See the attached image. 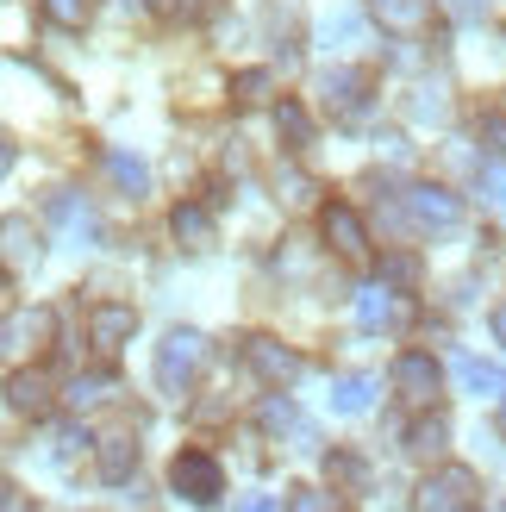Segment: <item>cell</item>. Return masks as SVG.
<instances>
[{
    "label": "cell",
    "instance_id": "cell-1",
    "mask_svg": "<svg viewBox=\"0 0 506 512\" xmlns=\"http://www.w3.org/2000/svg\"><path fill=\"white\" fill-rule=\"evenodd\" d=\"M482 506V481H475V469L463 463H444L419 481V494H413V512H475Z\"/></svg>",
    "mask_w": 506,
    "mask_h": 512
},
{
    "label": "cell",
    "instance_id": "cell-2",
    "mask_svg": "<svg viewBox=\"0 0 506 512\" xmlns=\"http://www.w3.org/2000/svg\"><path fill=\"white\" fill-rule=\"evenodd\" d=\"M200 363H207V338H200V331H169L157 344V388L163 394H188Z\"/></svg>",
    "mask_w": 506,
    "mask_h": 512
},
{
    "label": "cell",
    "instance_id": "cell-3",
    "mask_svg": "<svg viewBox=\"0 0 506 512\" xmlns=\"http://www.w3.org/2000/svg\"><path fill=\"white\" fill-rule=\"evenodd\" d=\"M169 488L194 500V506H213L225 494V469H219V456L213 450H182L175 456V469H169Z\"/></svg>",
    "mask_w": 506,
    "mask_h": 512
},
{
    "label": "cell",
    "instance_id": "cell-4",
    "mask_svg": "<svg viewBox=\"0 0 506 512\" xmlns=\"http://www.w3.org/2000/svg\"><path fill=\"white\" fill-rule=\"evenodd\" d=\"M313 88H319L325 113H332L338 125H350V119L369 113V75H363V69H344V63H338V69H325Z\"/></svg>",
    "mask_w": 506,
    "mask_h": 512
},
{
    "label": "cell",
    "instance_id": "cell-5",
    "mask_svg": "<svg viewBox=\"0 0 506 512\" xmlns=\"http://www.w3.org/2000/svg\"><path fill=\"white\" fill-rule=\"evenodd\" d=\"M244 363H250V375H257L263 388H294L300 381V356L288 344H275V338H244Z\"/></svg>",
    "mask_w": 506,
    "mask_h": 512
},
{
    "label": "cell",
    "instance_id": "cell-6",
    "mask_svg": "<svg viewBox=\"0 0 506 512\" xmlns=\"http://www.w3.org/2000/svg\"><path fill=\"white\" fill-rule=\"evenodd\" d=\"M44 213H50V225H57V232H63L75 250L100 238V219H94V207H88V200L75 194V188H57V194L44 200Z\"/></svg>",
    "mask_w": 506,
    "mask_h": 512
},
{
    "label": "cell",
    "instance_id": "cell-7",
    "mask_svg": "<svg viewBox=\"0 0 506 512\" xmlns=\"http://www.w3.org/2000/svg\"><path fill=\"white\" fill-rule=\"evenodd\" d=\"M325 225V244H332L344 263H369V225L357 219V207H344V200H332V207L319 213Z\"/></svg>",
    "mask_w": 506,
    "mask_h": 512
},
{
    "label": "cell",
    "instance_id": "cell-8",
    "mask_svg": "<svg viewBox=\"0 0 506 512\" xmlns=\"http://www.w3.org/2000/svg\"><path fill=\"white\" fill-rule=\"evenodd\" d=\"M132 331H138V313H132V306H119V300H100L94 313H88V344L100 356H119L125 344H132Z\"/></svg>",
    "mask_w": 506,
    "mask_h": 512
},
{
    "label": "cell",
    "instance_id": "cell-9",
    "mask_svg": "<svg viewBox=\"0 0 506 512\" xmlns=\"http://www.w3.org/2000/svg\"><path fill=\"white\" fill-rule=\"evenodd\" d=\"M394 394L407 400V406H432V400H438V363H432L425 350L394 356Z\"/></svg>",
    "mask_w": 506,
    "mask_h": 512
},
{
    "label": "cell",
    "instance_id": "cell-10",
    "mask_svg": "<svg viewBox=\"0 0 506 512\" xmlns=\"http://www.w3.org/2000/svg\"><path fill=\"white\" fill-rule=\"evenodd\" d=\"M407 319H413L407 294L382 288V281H375V288H363V294H357V325H363V331H394V325H407Z\"/></svg>",
    "mask_w": 506,
    "mask_h": 512
},
{
    "label": "cell",
    "instance_id": "cell-11",
    "mask_svg": "<svg viewBox=\"0 0 506 512\" xmlns=\"http://www.w3.org/2000/svg\"><path fill=\"white\" fill-rule=\"evenodd\" d=\"M263 425L275 431V438H282V431H288V438H294V450H313L319 444V431H313V419H300V406L282 394V388H275L269 400H263Z\"/></svg>",
    "mask_w": 506,
    "mask_h": 512
},
{
    "label": "cell",
    "instance_id": "cell-12",
    "mask_svg": "<svg viewBox=\"0 0 506 512\" xmlns=\"http://www.w3.org/2000/svg\"><path fill=\"white\" fill-rule=\"evenodd\" d=\"M407 213L419 225H432V232H450V225L463 219V200L444 194V188H407Z\"/></svg>",
    "mask_w": 506,
    "mask_h": 512
},
{
    "label": "cell",
    "instance_id": "cell-13",
    "mask_svg": "<svg viewBox=\"0 0 506 512\" xmlns=\"http://www.w3.org/2000/svg\"><path fill=\"white\" fill-rule=\"evenodd\" d=\"M38 256H44V244H38V225L13 213L7 225H0V263H7V269H32Z\"/></svg>",
    "mask_w": 506,
    "mask_h": 512
},
{
    "label": "cell",
    "instance_id": "cell-14",
    "mask_svg": "<svg viewBox=\"0 0 506 512\" xmlns=\"http://www.w3.org/2000/svg\"><path fill=\"white\" fill-rule=\"evenodd\" d=\"M94 456H100V481H113V488L138 475V444L125 438V431H113V438H100V444H94Z\"/></svg>",
    "mask_w": 506,
    "mask_h": 512
},
{
    "label": "cell",
    "instance_id": "cell-15",
    "mask_svg": "<svg viewBox=\"0 0 506 512\" xmlns=\"http://www.w3.org/2000/svg\"><path fill=\"white\" fill-rule=\"evenodd\" d=\"M50 338V306H38V313H19V319H0V356H13L25 344H44Z\"/></svg>",
    "mask_w": 506,
    "mask_h": 512
},
{
    "label": "cell",
    "instance_id": "cell-16",
    "mask_svg": "<svg viewBox=\"0 0 506 512\" xmlns=\"http://www.w3.org/2000/svg\"><path fill=\"white\" fill-rule=\"evenodd\" d=\"M457 381L469 394H482V400H500L506 394V369L488 363V356H457Z\"/></svg>",
    "mask_w": 506,
    "mask_h": 512
},
{
    "label": "cell",
    "instance_id": "cell-17",
    "mask_svg": "<svg viewBox=\"0 0 506 512\" xmlns=\"http://www.w3.org/2000/svg\"><path fill=\"white\" fill-rule=\"evenodd\" d=\"M7 406H13V413H44V406H50V381H44V369H19L13 381H7Z\"/></svg>",
    "mask_w": 506,
    "mask_h": 512
},
{
    "label": "cell",
    "instance_id": "cell-18",
    "mask_svg": "<svg viewBox=\"0 0 506 512\" xmlns=\"http://www.w3.org/2000/svg\"><path fill=\"white\" fill-rule=\"evenodd\" d=\"M169 232L182 238L188 250H207V244H213V213L200 207V200H182V207H175V219H169Z\"/></svg>",
    "mask_w": 506,
    "mask_h": 512
},
{
    "label": "cell",
    "instance_id": "cell-19",
    "mask_svg": "<svg viewBox=\"0 0 506 512\" xmlns=\"http://www.w3.org/2000/svg\"><path fill=\"white\" fill-rule=\"evenodd\" d=\"M369 400H375V381L369 375H338L332 381V413H344V419H357V413H369Z\"/></svg>",
    "mask_w": 506,
    "mask_h": 512
},
{
    "label": "cell",
    "instance_id": "cell-20",
    "mask_svg": "<svg viewBox=\"0 0 506 512\" xmlns=\"http://www.w3.org/2000/svg\"><path fill=\"white\" fill-rule=\"evenodd\" d=\"M369 7L388 32H419V25L432 19V0H369Z\"/></svg>",
    "mask_w": 506,
    "mask_h": 512
},
{
    "label": "cell",
    "instance_id": "cell-21",
    "mask_svg": "<svg viewBox=\"0 0 506 512\" xmlns=\"http://www.w3.org/2000/svg\"><path fill=\"white\" fill-rule=\"evenodd\" d=\"M444 444H450V425L432 413V419H419L413 431H407V456H419V463H432V456H444Z\"/></svg>",
    "mask_w": 506,
    "mask_h": 512
},
{
    "label": "cell",
    "instance_id": "cell-22",
    "mask_svg": "<svg viewBox=\"0 0 506 512\" xmlns=\"http://www.w3.org/2000/svg\"><path fill=\"white\" fill-rule=\"evenodd\" d=\"M275 132L288 138V150H307V144H313V119H307V107H300V100H282V107H275Z\"/></svg>",
    "mask_w": 506,
    "mask_h": 512
},
{
    "label": "cell",
    "instance_id": "cell-23",
    "mask_svg": "<svg viewBox=\"0 0 506 512\" xmlns=\"http://www.w3.org/2000/svg\"><path fill=\"white\" fill-rule=\"evenodd\" d=\"M107 175H113V182L132 194V200H144V194H150V169H144L138 157H125V150H113V157H107Z\"/></svg>",
    "mask_w": 506,
    "mask_h": 512
},
{
    "label": "cell",
    "instance_id": "cell-24",
    "mask_svg": "<svg viewBox=\"0 0 506 512\" xmlns=\"http://www.w3.org/2000/svg\"><path fill=\"white\" fill-rule=\"evenodd\" d=\"M100 400H113V375H75L69 381V406H75V413H88V406H100Z\"/></svg>",
    "mask_w": 506,
    "mask_h": 512
},
{
    "label": "cell",
    "instance_id": "cell-25",
    "mask_svg": "<svg viewBox=\"0 0 506 512\" xmlns=\"http://www.w3.org/2000/svg\"><path fill=\"white\" fill-rule=\"evenodd\" d=\"M50 25H63V32H82L88 25V0H38Z\"/></svg>",
    "mask_w": 506,
    "mask_h": 512
},
{
    "label": "cell",
    "instance_id": "cell-26",
    "mask_svg": "<svg viewBox=\"0 0 506 512\" xmlns=\"http://www.w3.org/2000/svg\"><path fill=\"white\" fill-rule=\"evenodd\" d=\"M444 113H450L444 88H419V94H413V119H419V125H438Z\"/></svg>",
    "mask_w": 506,
    "mask_h": 512
},
{
    "label": "cell",
    "instance_id": "cell-27",
    "mask_svg": "<svg viewBox=\"0 0 506 512\" xmlns=\"http://www.w3.org/2000/svg\"><path fill=\"white\" fill-rule=\"evenodd\" d=\"M319 38H325V44H332V38H338V44H357V38H363V19H357V13H332V19L319 25Z\"/></svg>",
    "mask_w": 506,
    "mask_h": 512
},
{
    "label": "cell",
    "instance_id": "cell-28",
    "mask_svg": "<svg viewBox=\"0 0 506 512\" xmlns=\"http://www.w3.org/2000/svg\"><path fill=\"white\" fill-rule=\"evenodd\" d=\"M482 200L506 219V163H494V169H482Z\"/></svg>",
    "mask_w": 506,
    "mask_h": 512
},
{
    "label": "cell",
    "instance_id": "cell-29",
    "mask_svg": "<svg viewBox=\"0 0 506 512\" xmlns=\"http://www.w3.org/2000/svg\"><path fill=\"white\" fill-rule=\"evenodd\" d=\"M232 94L244 100V107H257V100L269 94V75H263V69H244V75H238V82H232Z\"/></svg>",
    "mask_w": 506,
    "mask_h": 512
},
{
    "label": "cell",
    "instance_id": "cell-30",
    "mask_svg": "<svg viewBox=\"0 0 506 512\" xmlns=\"http://www.w3.org/2000/svg\"><path fill=\"white\" fill-rule=\"evenodd\" d=\"M288 512H332V500H325L319 488H294L288 494Z\"/></svg>",
    "mask_w": 506,
    "mask_h": 512
},
{
    "label": "cell",
    "instance_id": "cell-31",
    "mask_svg": "<svg viewBox=\"0 0 506 512\" xmlns=\"http://www.w3.org/2000/svg\"><path fill=\"white\" fill-rule=\"evenodd\" d=\"M482 138H488V150H494V157L506 163V119H500V113H488V119H482Z\"/></svg>",
    "mask_w": 506,
    "mask_h": 512
},
{
    "label": "cell",
    "instance_id": "cell-32",
    "mask_svg": "<svg viewBox=\"0 0 506 512\" xmlns=\"http://www.w3.org/2000/svg\"><path fill=\"white\" fill-rule=\"evenodd\" d=\"M332 481H350V488H357V481H363V463H357V456H332Z\"/></svg>",
    "mask_w": 506,
    "mask_h": 512
},
{
    "label": "cell",
    "instance_id": "cell-33",
    "mask_svg": "<svg viewBox=\"0 0 506 512\" xmlns=\"http://www.w3.org/2000/svg\"><path fill=\"white\" fill-rule=\"evenodd\" d=\"M444 7L457 13V19H482V13H488V0H444Z\"/></svg>",
    "mask_w": 506,
    "mask_h": 512
},
{
    "label": "cell",
    "instance_id": "cell-34",
    "mask_svg": "<svg viewBox=\"0 0 506 512\" xmlns=\"http://www.w3.org/2000/svg\"><path fill=\"white\" fill-rule=\"evenodd\" d=\"M494 338H500V344H506V300H500V306H494Z\"/></svg>",
    "mask_w": 506,
    "mask_h": 512
},
{
    "label": "cell",
    "instance_id": "cell-35",
    "mask_svg": "<svg viewBox=\"0 0 506 512\" xmlns=\"http://www.w3.org/2000/svg\"><path fill=\"white\" fill-rule=\"evenodd\" d=\"M238 512H275V500H263V494H257V500H244Z\"/></svg>",
    "mask_w": 506,
    "mask_h": 512
},
{
    "label": "cell",
    "instance_id": "cell-36",
    "mask_svg": "<svg viewBox=\"0 0 506 512\" xmlns=\"http://www.w3.org/2000/svg\"><path fill=\"white\" fill-rule=\"evenodd\" d=\"M7 169H13V144H7V138H0V175H7Z\"/></svg>",
    "mask_w": 506,
    "mask_h": 512
},
{
    "label": "cell",
    "instance_id": "cell-37",
    "mask_svg": "<svg viewBox=\"0 0 506 512\" xmlns=\"http://www.w3.org/2000/svg\"><path fill=\"white\" fill-rule=\"evenodd\" d=\"M144 7H150V13H169V7H175V0H144Z\"/></svg>",
    "mask_w": 506,
    "mask_h": 512
},
{
    "label": "cell",
    "instance_id": "cell-38",
    "mask_svg": "<svg viewBox=\"0 0 506 512\" xmlns=\"http://www.w3.org/2000/svg\"><path fill=\"white\" fill-rule=\"evenodd\" d=\"M188 7H194V13H207V7H213V0H188Z\"/></svg>",
    "mask_w": 506,
    "mask_h": 512
},
{
    "label": "cell",
    "instance_id": "cell-39",
    "mask_svg": "<svg viewBox=\"0 0 506 512\" xmlns=\"http://www.w3.org/2000/svg\"><path fill=\"white\" fill-rule=\"evenodd\" d=\"M500 425H506V419H500Z\"/></svg>",
    "mask_w": 506,
    "mask_h": 512
},
{
    "label": "cell",
    "instance_id": "cell-40",
    "mask_svg": "<svg viewBox=\"0 0 506 512\" xmlns=\"http://www.w3.org/2000/svg\"><path fill=\"white\" fill-rule=\"evenodd\" d=\"M500 512H506V506H500Z\"/></svg>",
    "mask_w": 506,
    "mask_h": 512
}]
</instances>
